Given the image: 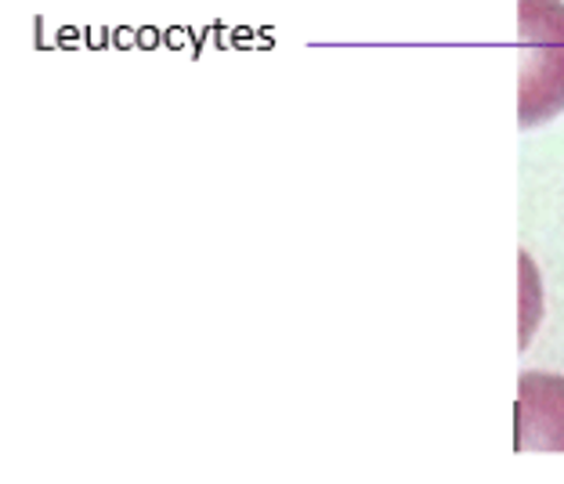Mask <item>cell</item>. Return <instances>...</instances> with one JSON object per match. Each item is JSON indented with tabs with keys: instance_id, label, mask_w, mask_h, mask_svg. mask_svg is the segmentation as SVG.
I'll list each match as a JSON object with an SVG mask.
<instances>
[{
	"instance_id": "obj_1",
	"label": "cell",
	"mask_w": 564,
	"mask_h": 484,
	"mask_svg": "<svg viewBox=\"0 0 564 484\" xmlns=\"http://www.w3.org/2000/svg\"><path fill=\"white\" fill-rule=\"evenodd\" d=\"M521 123L550 120L564 106V8L557 0H521Z\"/></svg>"
}]
</instances>
